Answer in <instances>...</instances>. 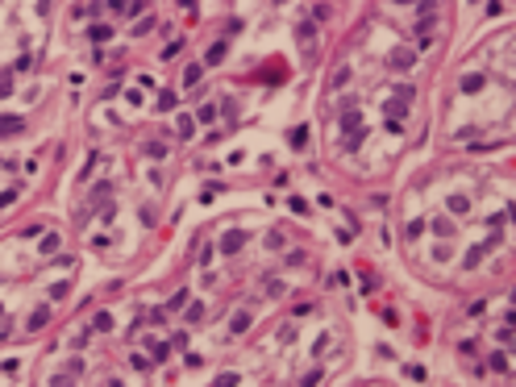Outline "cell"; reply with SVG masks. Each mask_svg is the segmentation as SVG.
Here are the masks:
<instances>
[{
  "label": "cell",
  "instance_id": "obj_1",
  "mask_svg": "<svg viewBox=\"0 0 516 387\" xmlns=\"http://www.w3.org/2000/svg\"><path fill=\"white\" fill-rule=\"evenodd\" d=\"M17 129H21L17 117H0V133H17Z\"/></svg>",
  "mask_w": 516,
  "mask_h": 387
},
{
  "label": "cell",
  "instance_id": "obj_5",
  "mask_svg": "<svg viewBox=\"0 0 516 387\" xmlns=\"http://www.w3.org/2000/svg\"><path fill=\"white\" fill-rule=\"evenodd\" d=\"M238 246H242V238H238V233H229V238H225V246H221V250H225V254H233V250H238Z\"/></svg>",
  "mask_w": 516,
  "mask_h": 387
},
{
  "label": "cell",
  "instance_id": "obj_2",
  "mask_svg": "<svg viewBox=\"0 0 516 387\" xmlns=\"http://www.w3.org/2000/svg\"><path fill=\"white\" fill-rule=\"evenodd\" d=\"M391 63H395V67H412V50H395Z\"/></svg>",
  "mask_w": 516,
  "mask_h": 387
},
{
  "label": "cell",
  "instance_id": "obj_7",
  "mask_svg": "<svg viewBox=\"0 0 516 387\" xmlns=\"http://www.w3.org/2000/svg\"><path fill=\"white\" fill-rule=\"evenodd\" d=\"M158 109H167V113L175 109V96H171V92H162V96H158Z\"/></svg>",
  "mask_w": 516,
  "mask_h": 387
},
{
  "label": "cell",
  "instance_id": "obj_4",
  "mask_svg": "<svg viewBox=\"0 0 516 387\" xmlns=\"http://www.w3.org/2000/svg\"><path fill=\"white\" fill-rule=\"evenodd\" d=\"M221 58H225V42H217L213 50H208V63H221Z\"/></svg>",
  "mask_w": 516,
  "mask_h": 387
},
{
  "label": "cell",
  "instance_id": "obj_8",
  "mask_svg": "<svg viewBox=\"0 0 516 387\" xmlns=\"http://www.w3.org/2000/svg\"><path fill=\"white\" fill-rule=\"evenodd\" d=\"M113 8H125V0H113Z\"/></svg>",
  "mask_w": 516,
  "mask_h": 387
},
{
  "label": "cell",
  "instance_id": "obj_9",
  "mask_svg": "<svg viewBox=\"0 0 516 387\" xmlns=\"http://www.w3.org/2000/svg\"><path fill=\"white\" fill-rule=\"evenodd\" d=\"M400 4H412V0H400Z\"/></svg>",
  "mask_w": 516,
  "mask_h": 387
},
{
  "label": "cell",
  "instance_id": "obj_3",
  "mask_svg": "<svg viewBox=\"0 0 516 387\" xmlns=\"http://www.w3.org/2000/svg\"><path fill=\"white\" fill-rule=\"evenodd\" d=\"M192 129H196L192 117H179V137H192Z\"/></svg>",
  "mask_w": 516,
  "mask_h": 387
},
{
  "label": "cell",
  "instance_id": "obj_6",
  "mask_svg": "<svg viewBox=\"0 0 516 387\" xmlns=\"http://www.w3.org/2000/svg\"><path fill=\"white\" fill-rule=\"evenodd\" d=\"M109 38H113V29H104V25L92 29V42H109Z\"/></svg>",
  "mask_w": 516,
  "mask_h": 387
}]
</instances>
